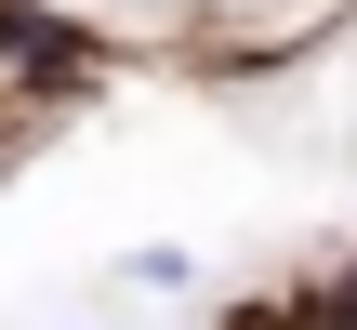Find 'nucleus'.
<instances>
[{
  "mask_svg": "<svg viewBox=\"0 0 357 330\" xmlns=\"http://www.w3.org/2000/svg\"><path fill=\"white\" fill-rule=\"evenodd\" d=\"M119 278H132V291H159V304H172V291H199V265H185L172 238H146V251H119Z\"/></svg>",
  "mask_w": 357,
  "mask_h": 330,
  "instance_id": "obj_1",
  "label": "nucleus"
}]
</instances>
